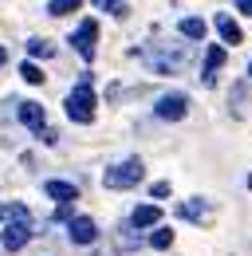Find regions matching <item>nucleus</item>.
<instances>
[{
  "instance_id": "obj_1",
  "label": "nucleus",
  "mask_w": 252,
  "mask_h": 256,
  "mask_svg": "<svg viewBox=\"0 0 252 256\" xmlns=\"http://www.w3.org/2000/svg\"><path fill=\"white\" fill-rule=\"evenodd\" d=\"M94 106H98V98L91 91V75H83L75 83V91L67 95V118L79 122V126H87V122H94Z\"/></svg>"
},
{
  "instance_id": "obj_2",
  "label": "nucleus",
  "mask_w": 252,
  "mask_h": 256,
  "mask_svg": "<svg viewBox=\"0 0 252 256\" xmlns=\"http://www.w3.org/2000/svg\"><path fill=\"white\" fill-rule=\"evenodd\" d=\"M142 178H146L142 158H126V162L110 166V170L102 174V186H106V190H130V186H138Z\"/></svg>"
},
{
  "instance_id": "obj_3",
  "label": "nucleus",
  "mask_w": 252,
  "mask_h": 256,
  "mask_svg": "<svg viewBox=\"0 0 252 256\" xmlns=\"http://www.w3.org/2000/svg\"><path fill=\"white\" fill-rule=\"evenodd\" d=\"M189 60H193V52L189 48H178V52H170V44H162V52H146V64L154 67L158 75H174V71H182V67H189Z\"/></svg>"
},
{
  "instance_id": "obj_4",
  "label": "nucleus",
  "mask_w": 252,
  "mask_h": 256,
  "mask_svg": "<svg viewBox=\"0 0 252 256\" xmlns=\"http://www.w3.org/2000/svg\"><path fill=\"white\" fill-rule=\"evenodd\" d=\"M154 114L162 118V122H182L189 114V98L182 95V91H174V95H162L154 106Z\"/></svg>"
},
{
  "instance_id": "obj_5",
  "label": "nucleus",
  "mask_w": 252,
  "mask_h": 256,
  "mask_svg": "<svg viewBox=\"0 0 252 256\" xmlns=\"http://www.w3.org/2000/svg\"><path fill=\"white\" fill-rule=\"evenodd\" d=\"M28 240H32V221H8L0 228V244H4L8 252H20Z\"/></svg>"
},
{
  "instance_id": "obj_6",
  "label": "nucleus",
  "mask_w": 252,
  "mask_h": 256,
  "mask_svg": "<svg viewBox=\"0 0 252 256\" xmlns=\"http://www.w3.org/2000/svg\"><path fill=\"white\" fill-rule=\"evenodd\" d=\"M94 36H98V24H94V20H83L79 32L71 36V44H75V52H79L83 60H94Z\"/></svg>"
},
{
  "instance_id": "obj_7",
  "label": "nucleus",
  "mask_w": 252,
  "mask_h": 256,
  "mask_svg": "<svg viewBox=\"0 0 252 256\" xmlns=\"http://www.w3.org/2000/svg\"><path fill=\"white\" fill-rule=\"evenodd\" d=\"M67 236H71V244H94L98 228H94L91 217H75V221L67 224Z\"/></svg>"
},
{
  "instance_id": "obj_8",
  "label": "nucleus",
  "mask_w": 252,
  "mask_h": 256,
  "mask_svg": "<svg viewBox=\"0 0 252 256\" xmlns=\"http://www.w3.org/2000/svg\"><path fill=\"white\" fill-rule=\"evenodd\" d=\"M224 56H228V52H224L220 44H213V48L205 52V71H201V83H205V87H213V71L224 64Z\"/></svg>"
},
{
  "instance_id": "obj_9",
  "label": "nucleus",
  "mask_w": 252,
  "mask_h": 256,
  "mask_svg": "<svg viewBox=\"0 0 252 256\" xmlns=\"http://www.w3.org/2000/svg\"><path fill=\"white\" fill-rule=\"evenodd\" d=\"M217 32H220V40H224V44H232V48H236V44L244 40V32H240V24H236L232 16H224V12L217 16Z\"/></svg>"
},
{
  "instance_id": "obj_10",
  "label": "nucleus",
  "mask_w": 252,
  "mask_h": 256,
  "mask_svg": "<svg viewBox=\"0 0 252 256\" xmlns=\"http://www.w3.org/2000/svg\"><path fill=\"white\" fill-rule=\"evenodd\" d=\"M162 221V209L158 205H138L134 213H130V224L134 228H150V224H158Z\"/></svg>"
},
{
  "instance_id": "obj_11",
  "label": "nucleus",
  "mask_w": 252,
  "mask_h": 256,
  "mask_svg": "<svg viewBox=\"0 0 252 256\" xmlns=\"http://www.w3.org/2000/svg\"><path fill=\"white\" fill-rule=\"evenodd\" d=\"M44 193H48V197H52V201H63V205H67V201H75V197H79V190H75V186H71V182H44Z\"/></svg>"
},
{
  "instance_id": "obj_12",
  "label": "nucleus",
  "mask_w": 252,
  "mask_h": 256,
  "mask_svg": "<svg viewBox=\"0 0 252 256\" xmlns=\"http://www.w3.org/2000/svg\"><path fill=\"white\" fill-rule=\"evenodd\" d=\"M20 122L32 130H44V106L40 102H20Z\"/></svg>"
},
{
  "instance_id": "obj_13",
  "label": "nucleus",
  "mask_w": 252,
  "mask_h": 256,
  "mask_svg": "<svg viewBox=\"0 0 252 256\" xmlns=\"http://www.w3.org/2000/svg\"><path fill=\"white\" fill-rule=\"evenodd\" d=\"M178 32L186 36V40H197V44H201L205 32H209V24H205V20H197V16H186V20L178 24Z\"/></svg>"
},
{
  "instance_id": "obj_14",
  "label": "nucleus",
  "mask_w": 252,
  "mask_h": 256,
  "mask_svg": "<svg viewBox=\"0 0 252 256\" xmlns=\"http://www.w3.org/2000/svg\"><path fill=\"white\" fill-rule=\"evenodd\" d=\"M94 8L110 12L114 20H126V16H130V4H126V0H94Z\"/></svg>"
},
{
  "instance_id": "obj_15",
  "label": "nucleus",
  "mask_w": 252,
  "mask_h": 256,
  "mask_svg": "<svg viewBox=\"0 0 252 256\" xmlns=\"http://www.w3.org/2000/svg\"><path fill=\"white\" fill-rule=\"evenodd\" d=\"M79 4L83 0H48V16H71L79 12Z\"/></svg>"
},
{
  "instance_id": "obj_16",
  "label": "nucleus",
  "mask_w": 252,
  "mask_h": 256,
  "mask_svg": "<svg viewBox=\"0 0 252 256\" xmlns=\"http://www.w3.org/2000/svg\"><path fill=\"white\" fill-rule=\"evenodd\" d=\"M52 52H56V48H52L48 40H40V36H36V40H28V56H32V60H48Z\"/></svg>"
},
{
  "instance_id": "obj_17",
  "label": "nucleus",
  "mask_w": 252,
  "mask_h": 256,
  "mask_svg": "<svg viewBox=\"0 0 252 256\" xmlns=\"http://www.w3.org/2000/svg\"><path fill=\"white\" fill-rule=\"evenodd\" d=\"M178 213H182L186 221H205V205H201V201H186Z\"/></svg>"
},
{
  "instance_id": "obj_18",
  "label": "nucleus",
  "mask_w": 252,
  "mask_h": 256,
  "mask_svg": "<svg viewBox=\"0 0 252 256\" xmlns=\"http://www.w3.org/2000/svg\"><path fill=\"white\" fill-rule=\"evenodd\" d=\"M20 75H24V83H32V87H40V83H44V71L32 64V60H28L24 67H20Z\"/></svg>"
},
{
  "instance_id": "obj_19",
  "label": "nucleus",
  "mask_w": 252,
  "mask_h": 256,
  "mask_svg": "<svg viewBox=\"0 0 252 256\" xmlns=\"http://www.w3.org/2000/svg\"><path fill=\"white\" fill-rule=\"evenodd\" d=\"M150 244H154L158 252H166V248H170V244H174V232H170V228H158L154 236H150Z\"/></svg>"
},
{
  "instance_id": "obj_20",
  "label": "nucleus",
  "mask_w": 252,
  "mask_h": 256,
  "mask_svg": "<svg viewBox=\"0 0 252 256\" xmlns=\"http://www.w3.org/2000/svg\"><path fill=\"white\" fill-rule=\"evenodd\" d=\"M36 138H40V142H48V146H56V130H48V126L36 130Z\"/></svg>"
},
{
  "instance_id": "obj_21",
  "label": "nucleus",
  "mask_w": 252,
  "mask_h": 256,
  "mask_svg": "<svg viewBox=\"0 0 252 256\" xmlns=\"http://www.w3.org/2000/svg\"><path fill=\"white\" fill-rule=\"evenodd\" d=\"M150 193H154V197H166V193H170V182H158V186H154Z\"/></svg>"
},
{
  "instance_id": "obj_22",
  "label": "nucleus",
  "mask_w": 252,
  "mask_h": 256,
  "mask_svg": "<svg viewBox=\"0 0 252 256\" xmlns=\"http://www.w3.org/2000/svg\"><path fill=\"white\" fill-rule=\"evenodd\" d=\"M236 8H240L244 16H252V0H236Z\"/></svg>"
},
{
  "instance_id": "obj_23",
  "label": "nucleus",
  "mask_w": 252,
  "mask_h": 256,
  "mask_svg": "<svg viewBox=\"0 0 252 256\" xmlns=\"http://www.w3.org/2000/svg\"><path fill=\"white\" fill-rule=\"evenodd\" d=\"M4 64H8V52H4V48H0V67H4Z\"/></svg>"
},
{
  "instance_id": "obj_24",
  "label": "nucleus",
  "mask_w": 252,
  "mask_h": 256,
  "mask_svg": "<svg viewBox=\"0 0 252 256\" xmlns=\"http://www.w3.org/2000/svg\"><path fill=\"white\" fill-rule=\"evenodd\" d=\"M248 190H252V178H248Z\"/></svg>"
},
{
  "instance_id": "obj_25",
  "label": "nucleus",
  "mask_w": 252,
  "mask_h": 256,
  "mask_svg": "<svg viewBox=\"0 0 252 256\" xmlns=\"http://www.w3.org/2000/svg\"><path fill=\"white\" fill-rule=\"evenodd\" d=\"M248 75H252V64H248Z\"/></svg>"
}]
</instances>
